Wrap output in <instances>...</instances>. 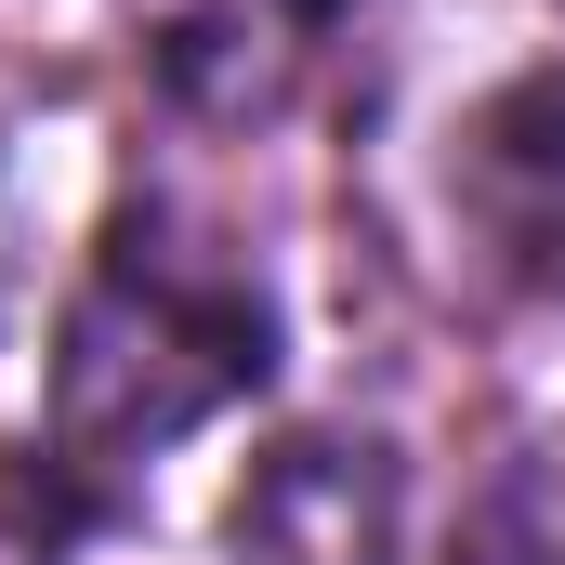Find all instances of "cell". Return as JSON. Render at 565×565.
<instances>
[{
	"instance_id": "obj_1",
	"label": "cell",
	"mask_w": 565,
	"mask_h": 565,
	"mask_svg": "<svg viewBox=\"0 0 565 565\" xmlns=\"http://www.w3.org/2000/svg\"><path fill=\"white\" fill-rule=\"evenodd\" d=\"M277 369V316L211 237H171L158 211L106 237V264L66 302L53 342V473H132L211 408H237Z\"/></svg>"
},
{
	"instance_id": "obj_2",
	"label": "cell",
	"mask_w": 565,
	"mask_h": 565,
	"mask_svg": "<svg viewBox=\"0 0 565 565\" xmlns=\"http://www.w3.org/2000/svg\"><path fill=\"white\" fill-rule=\"evenodd\" d=\"M460 224L487 250V277H513L526 302H565V66L500 79L473 119H460Z\"/></svg>"
},
{
	"instance_id": "obj_3",
	"label": "cell",
	"mask_w": 565,
	"mask_h": 565,
	"mask_svg": "<svg viewBox=\"0 0 565 565\" xmlns=\"http://www.w3.org/2000/svg\"><path fill=\"white\" fill-rule=\"evenodd\" d=\"M395 526H408V487H395V447L369 434H289L237 487L250 565H395Z\"/></svg>"
},
{
	"instance_id": "obj_4",
	"label": "cell",
	"mask_w": 565,
	"mask_h": 565,
	"mask_svg": "<svg viewBox=\"0 0 565 565\" xmlns=\"http://www.w3.org/2000/svg\"><path fill=\"white\" fill-rule=\"evenodd\" d=\"M447 565H565V460H513V473L460 513Z\"/></svg>"
}]
</instances>
